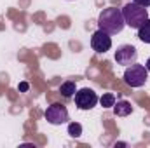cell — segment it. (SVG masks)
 Instances as JSON below:
<instances>
[{"label":"cell","mask_w":150,"mask_h":148,"mask_svg":"<svg viewBox=\"0 0 150 148\" xmlns=\"http://www.w3.org/2000/svg\"><path fill=\"white\" fill-rule=\"evenodd\" d=\"M124 26H126V23H124V16H122V9L107 7L98 16V28L110 35L120 33L124 30Z\"/></svg>","instance_id":"6da1fadb"},{"label":"cell","mask_w":150,"mask_h":148,"mask_svg":"<svg viewBox=\"0 0 150 148\" xmlns=\"http://www.w3.org/2000/svg\"><path fill=\"white\" fill-rule=\"evenodd\" d=\"M122 16H124L126 26H129L133 30H138L149 19V11H147V7H143L136 2H129L122 7Z\"/></svg>","instance_id":"7a4b0ae2"},{"label":"cell","mask_w":150,"mask_h":148,"mask_svg":"<svg viewBox=\"0 0 150 148\" xmlns=\"http://www.w3.org/2000/svg\"><path fill=\"white\" fill-rule=\"evenodd\" d=\"M149 78V70L143 66V65H129L126 66V72H124V82L129 85V87H142L145 85Z\"/></svg>","instance_id":"3957f363"},{"label":"cell","mask_w":150,"mask_h":148,"mask_svg":"<svg viewBox=\"0 0 150 148\" xmlns=\"http://www.w3.org/2000/svg\"><path fill=\"white\" fill-rule=\"evenodd\" d=\"M98 101H100L98 94H96L93 89H89V87L79 89V91L75 92V105H77V108H80V110H91V108H94V106L98 105Z\"/></svg>","instance_id":"277c9868"},{"label":"cell","mask_w":150,"mask_h":148,"mask_svg":"<svg viewBox=\"0 0 150 148\" xmlns=\"http://www.w3.org/2000/svg\"><path fill=\"white\" fill-rule=\"evenodd\" d=\"M45 120L52 125H61L65 122H68V110L65 105L61 103H52L51 106H47V110L44 113Z\"/></svg>","instance_id":"5b68a950"},{"label":"cell","mask_w":150,"mask_h":148,"mask_svg":"<svg viewBox=\"0 0 150 148\" xmlns=\"http://www.w3.org/2000/svg\"><path fill=\"white\" fill-rule=\"evenodd\" d=\"M136 59H138V51H136V47H133V45H129V44H124V45L117 47V51H115V61H117V65L129 66V65L136 63Z\"/></svg>","instance_id":"8992f818"},{"label":"cell","mask_w":150,"mask_h":148,"mask_svg":"<svg viewBox=\"0 0 150 148\" xmlns=\"http://www.w3.org/2000/svg\"><path fill=\"white\" fill-rule=\"evenodd\" d=\"M91 47L96 51V52H107L112 49V37L110 33L103 32V30H96L91 37Z\"/></svg>","instance_id":"52a82bcc"},{"label":"cell","mask_w":150,"mask_h":148,"mask_svg":"<svg viewBox=\"0 0 150 148\" xmlns=\"http://www.w3.org/2000/svg\"><path fill=\"white\" fill-rule=\"evenodd\" d=\"M112 108H113V113H115L117 117H127V115L133 113V106H131V103L126 101V99L115 101V105H113Z\"/></svg>","instance_id":"ba28073f"},{"label":"cell","mask_w":150,"mask_h":148,"mask_svg":"<svg viewBox=\"0 0 150 148\" xmlns=\"http://www.w3.org/2000/svg\"><path fill=\"white\" fill-rule=\"evenodd\" d=\"M59 92L65 96V98H74L75 92H77V87H75V82L72 80H67L59 85Z\"/></svg>","instance_id":"9c48e42d"},{"label":"cell","mask_w":150,"mask_h":148,"mask_svg":"<svg viewBox=\"0 0 150 148\" xmlns=\"http://www.w3.org/2000/svg\"><path fill=\"white\" fill-rule=\"evenodd\" d=\"M138 38L143 44H150V19H147L140 28H138Z\"/></svg>","instance_id":"30bf717a"},{"label":"cell","mask_w":150,"mask_h":148,"mask_svg":"<svg viewBox=\"0 0 150 148\" xmlns=\"http://www.w3.org/2000/svg\"><path fill=\"white\" fill-rule=\"evenodd\" d=\"M100 103H101L103 108H112L113 105H115V96H113L112 92H107V94H103L100 98Z\"/></svg>","instance_id":"8fae6325"},{"label":"cell","mask_w":150,"mask_h":148,"mask_svg":"<svg viewBox=\"0 0 150 148\" xmlns=\"http://www.w3.org/2000/svg\"><path fill=\"white\" fill-rule=\"evenodd\" d=\"M68 134H70L72 138H80V136H82V125H80L79 122L68 124Z\"/></svg>","instance_id":"7c38bea8"},{"label":"cell","mask_w":150,"mask_h":148,"mask_svg":"<svg viewBox=\"0 0 150 148\" xmlns=\"http://www.w3.org/2000/svg\"><path fill=\"white\" fill-rule=\"evenodd\" d=\"M18 89H19V92H26V91L30 89V85H28V82H21V84L18 85Z\"/></svg>","instance_id":"4fadbf2b"},{"label":"cell","mask_w":150,"mask_h":148,"mask_svg":"<svg viewBox=\"0 0 150 148\" xmlns=\"http://www.w3.org/2000/svg\"><path fill=\"white\" fill-rule=\"evenodd\" d=\"M133 2H136V4H140L143 7H150V0H133Z\"/></svg>","instance_id":"5bb4252c"},{"label":"cell","mask_w":150,"mask_h":148,"mask_svg":"<svg viewBox=\"0 0 150 148\" xmlns=\"http://www.w3.org/2000/svg\"><path fill=\"white\" fill-rule=\"evenodd\" d=\"M145 68L149 70V73H150V58H149V59H147V63H145Z\"/></svg>","instance_id":"9a60e30c"}]
</instances>
